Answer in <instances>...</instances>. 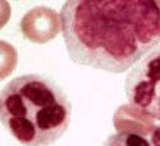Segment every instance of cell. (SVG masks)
<instances>
[{
    "instance_id": "10",
    "label": "cell",
    "mask_w": 160,
    "mask_h": 146,
    "mask_svg": "<svg viewBox=\"0 0 160 146\" xmlns=\"http://www.w3.org/2000/svg\"><path fill=\"white\" fill-rule=\"evenodd\" d=\"M159 6H160V2H159Z\"/></svg>"
},
{
    "instance_id": "4",
    "label": "cell",
    "mask_w": 160,
    "mask_h": 146,
    "mask_svg": "<svg viewBox=\"0 0 160 146\" xmlns=\"http://www.w3.org/2000/svg\"><path fill=\"white\" fill-rule=\"evenodd\" d=\"M20 30L27 40L33 43H46L53 40L62 30L60 16L47 6L30 9L20 22Z\"/></svg>"
},
{
    "instance_id": "6",
    "label": "cell",
    "mask_w": 160,
    "mask_h": 146,
    "mask_svg": "<svg viewBox=\"0 0 160 146\" xmlns=\"http://www.w3.org/2000/svg\"><path fill=\"white\" fill-rule=\"evenodd\" d=\"M102 146H152L146 136L134 132H119L106 139Z\"/></svg>"
},
{
    "instance_id": "1",
    "label": "cell",
    "mask_w": 160,
    "mask_h": 146,
    "mask_svg": "<svg viewBox=\"0 0 160 146\" xmlns=\"http://www.w3.org/2000/svg\"><path fill=\"white\" fill-rule=\"evenodd\" d=\"M70 59L124 73L160 46V6L150 0H73L60 10Z\"/></svg>"
},
{
    "instance_id": "3",
    "label": "cell",
    "mask_w": 160,
    "mask_h": 146,
    "mask_svg": "<svg viewBox=\"0 0 160 146\" xmlns=\"http://www.w3.org/2000/svg\"><path fill=\"white\" fill-rule=\"evenodd\" d=\"M124 90L130 106L150 119L160 120V46L127 75Z\"/></svg>"
},
{
    "instance_id": "8",
    "label": "cell",
    "mask_w": 160,
    "mask_h": 146,
    "mask_svg": "<svg viewBox=\"0 0 160 146\" xmlns=\"http://www.w3.org/2000/svg\"><path fill=\"white\" fill-rule=\"evenodd\" d=\"M10 13H12V7L9 2H0V29L6 26V23L9 22Z\"/></svg>"
},
{
    "instance_id": "9",
    "label": "cell",
    "mask_w": 160,
    "mask_h": 146,
    "mask_svg": "<svg viewBox=\"0 0 160 146\" xmlns=\"http://www.w3.org/2000/svg\"><path fill=\"white\" fill-rule=\"evenodd\" d=\"M150 143L152 146H160V125H157L150 135Z\"/></svg>"
},
{
    "instance_id": "7",
    "label": "cell",
    "mask_w": 160,
    "mask_h": 146,
    "mask_svg": "<svg viewBox=\"0 0 160 146\" xmlns=\"http://www.w3.org/2000/svg\"><path fill=\"white\" fill-rule=\"evenodd\" d=\"M17 65V52L14 46L0 40V80L12 75Z\"/></svg>"
},
{
    "instance_id": "2",
    "label": "cell",
    "mask_w": 160,
    "mask_h": 146,
    "mask_svg": "<svg viewBox=\"0 0 160 146\" xmlns=\"http://www.w3.org/2000/svg\"><path fill=\"white\" fill-rule=\"evenodd\" d=\"M72 103L54 80L42 75H23L0 92V122L26 146L56 142L67 130Z\"/></svg>"
},
{
    "instance_id": "5",
    "label": "cell",
    "mask_w": 160,
    "mask_h": 146,
    "mask_svg": "<svg viewBox=\"0 0 160 146\" xmlns=\"http://www.w3.org/2000/svg\"><path fill=\"white\" fill-rule=\"evenodd\" d=\"M113 123L119 132H134L143 136H147L149 133L152 135L154 128L157 126L154 125L153 119L142 115L139 110H136L130 105H123L116 110Z\"/></svg>"
}]
</instances>
